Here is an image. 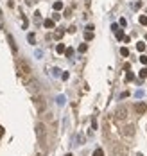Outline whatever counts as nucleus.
<instances>
[{
    "mask_svg": "<svg viewBox=\"0 0 147 156\" xmlns=\"http://www.w3.org/2000/svg\"><path fill=\"white\" fill-rule=\"evenodd\" d=\"M86 50H88V45L86 43H81L79 45V52H86Z\"/></svg>",
    "mask_w": 147,
    "mask_h": 156,
    "instance_id": "nucleus-22",
    "label": "nucleus"
},
{
    "mask_svg": "<svg viewBox=\"0 0 147 156\" xmlns=\"http://www.w3.org/2000/svg\"><path fill=\"white\" fill-rule=\"evenodd\" d=\"M29 88L34 90V92H38V90H40V83H38L36 79H31V81H29Z\"/></svg>",
    "mask_w": 147,
    "mask_h": 156,
    "instance_id": "nucleus-7",
    "label": "nucleus"
},
{
    "mask_svg": "<svg viewBox=\"0 0 147 156\" xmlns=\"http://www.w3.org/2000/svg\"><path fill=\"white\" fill-rule=\"evenodd\" d=\"M140 23H142V25H147V16L145 15L140 16Z\"/></svg>",
    "mask_w": 147,
    "mask_h": 156,
    "instance_id": "nucleus-23",
    "label": "nucleus"
},
{
    "mask_svg": "<svg viewBox=\"0 0 147 156\" xmlns=\"http://www.w3.org/2000/svg\"><path fill=\"white\" fill-rule=\"evenodd\" d=\"M61 9H63V2H59V0L54 2V11H61Z\"/></svg>",
    "mask_w": 147,
    "mask_h": 156,
    "instance_id": "nucleus-14",
    "label": "nucleus"
},
{
    "mask_svg": "<svg viewBox=\"0 0 147 156\" xmlns=\"http://www.w3.org/2000/svg\"><path fill=\"white\" fill-rule=\"evenodd\" d=\"M138 76H140L142 79H147V68H142V70L138 72Z\"/></svg>",
    "mask_w": 147,
    "mask_h": 156,
    "instance_id": "nucleus-18",
    "label": "nucleus"
},
{
    "mask_svg": "<svg viewBox=\"0 0 147 156\" xmlns=\"http://www.w3.org/2000/svg\"><path fill=\"white\" fill-rule=\"evenodd\" d=\"M120 54H122L124 58H128V56H129V50H128L126 47H122V48H120Z\"/></svg>",
    "mask_w": 147,
    "mask_h": 156,
    "instance_id": "nucleus-19",
    "label": "nucleus"
},
{
    "mask_svg": "<svg viewBox=\"0 0 147 156\" xmlns=\"http://www.w3.org/2000/svg\"><path fill=\"white\" fill-rule=\"evenodd\" d=\"M84 40H86V41L93 40V32H92V31H86V32H84Z\"/></svg>",
    "mask_w": 147,
    "mask_h": 156,
    "instance_id": "nucleus-15",
    "label": "nucleus"
},
{
    "mask_svg": "<svg viewBox=\"0 0 147 156\" xmlns=\"http://www.w3.org/2000/svg\"><path fill=\"white\" fill-rule=\"evenodd\" d=\"M65 54H66V58H72V56H74V48H66Z\"/></svg>",
    "mask_w": 147,
    "mask_h": 156,
    "instance_id": "nucleus-21",
    "label": "nucleus"
},
{
    "mask_svg": "<svg viewBox=\"0 0 147 156\" xmlns=\"http://www.w3.org/2000/svg\"><path fill=\"white\" fill-rule=\"evenodd\" d=\"M115 36H117V40H124V38H126L122 29H117V31H115Z\"/></svg>",
    "mask_w": 147,
    "mask_h": 156,
    "instance_id": "nucleus-13",
    "label": "nucleus"
},
{
    "mask_svg": "<svg viewBox=\"0 0 147 156\" xmlns=\"http://www.w3.org/2000/svg\"><path fill=\"white\" fill-rule=\"evenodd\" d=\"M122 133H124L126 136H133V135H135V126H131V124H129V126H126Z\"/></svg>",
    "mask_w": 147,
    "mask_h": 156,
    "instance_id": "nucleus-6",
    "label": "nucleus"
},
{
    "mask_svg": "<svg viewBox=\"0 0 147 156\" xmlns=\"http://www.w3.org/2000/svg\"><path fill=\"white\" fill-rule=\"evenodd\" d=\"M115 154H117V156H126V147L117 145V147H115Z\"/></svg>",
    "mask_w": 147,
    "mask_h": 156,
    "instance_id": "nucleus-8",
    "label": "nucleus"
},
{
    "mask_svg": "<svg viewBox=\"0 0 147 156\" xmlns=\"http://www.w3.org/2000/svg\"><path fill=\"white\" fill-rule=\"evenodd\" d=\"M140 63H142V65H147V56H145V54H142V56H140Z\"/></svg>",
    "mask_w": 147,
    "mask_h": 156,
    "instance_id": "nucleus-24",
    "label": "nucleus"
},
{
    "mask_svg": "<svg viewBox=\"0 0 147 156\" xmlns=\"http://www.w3.org/2000/svg\"><path fill=\"white\" fill-rule=\"evenodd\" d=\"M136 156H142V154H136Z\"/></svg>",
    "mask_w": 147,
    "mask_h": 156,
    "instance_id": "nucleus-31",
    "label": "nucleus"
},
{
    "mask_svg": "<svg viewBox=\"0 0 147 156\" xmlns=\"http://www.w3.org/2000/svg\"><path fill=\"white\" fill-rule=\"evenodd\" d=\"M34 104H36L38 113H43V111L47 109V102H45V99H43V97H34Z\"/></svg>",
    "mask_w": 147,
    "mask_h": 156,
    "instance_id": "nucleus-3",
    "label": "nucleus"
},
{
    "mask_svg": "<svg viewBox=\"0 0 147 156\" xmlns=\"http://www.w3.org/2000/svg\"><path fill=\"white\" fill-rule=\"evenodd\" d=\"M63 34H65L63 29H58V31L54 32V38H56V40H61V38H63Z\"/></svg>",
    "mask_w": 147,
    "mask_h": 156,
    "instance_id": "nucleus-12",
    "label": "nucleus"
},
{
    "mask_svg": "<svg viewBox=\"0 0 147 156\" xmlns=\"http://www.w3.org/2000/svg\"><path fill=\"white\" fill-rule=\"evenodd\" d=\"M136 48H138V52H144V50H145V43H144V41H138V43H136Z\"/></svg>",
    "mask_w": 147,
    "mask_h": 156,
    "instance_id": "nucleus-16",
    "label": "nucleus"
},
{
    "mask_svg": "<svg viewBox=\"0 0 147 156\" xmlns=\"http://www.w3.org/2000/svg\"><path fill=\"white\" fill-rule=\"evenodd\" d=\"M43 25H45L47 29H54V20H52V18H47V20L43 22Z\"/></svg>",
    "mask_w": 147,
    "mask_h": 156,
    "instance_id": "nucleus-10",
    "label": "nucleus"
},
{
    "mask_svg": "<svg viewBox=\"0 0 147 156\" xmlns=\"http://www.w3.org/2000/svg\"><path fill=\"white\" fill-rule=\"evenodd\" d=\"M115 115H117V119H126V117H128V109L120 106V108L115 111Z\"/></svg>",
    "mask_w": 147,
    "mask_h": 156,
    "instance_id": "nucleus-5",
    "label": "nucleus"
},
{
    "mask_svg": "<svg viewBox=\"0 0 147 156\" xmlns=\"http://www.w3.org/2000/svg\"><path fill=\"white\" fill-rule=\"evenodd\" d=\"M120 25H122V27H126V25H128V22H126V18H120Z\"/></svg>",
    "mask_w": 147,
    "mask_h": 156,
    "instance_id": "nucleus-27",
    "label": "nucleus"
},
{
    "mask_svg": "<svg viewBox=\"0 0 147 156\" xmlns=\"http://www.w3.org/2000/svg\"><path fill=\"white\" fill-rule=\"evenodd\" d=\"M135 109H136L138 115H144V113H147V104L145 102H138V104L135 106Z\"/></svg>",
    "mask_w": 147,
    "mask_h": 156,
    "instance_id": "nucleus-4",
    "label": "nucleus"
},
{
    "mask_svg": "<svg viewBox=\"0 0 147 156\" xmlns=\"http://www.w3.org/2000/svg\"><path fill=\"white\" fill-rule=\"evenodd\" d=\"M61 77H63V79L66 81V79H68V72H63V74H61Z\"/></svg>",
    "mask_w": 147,
    "mask_h": 156,
    "instance_id": "nucleus-29",
    "label": "nucleus"
},
{
    "mask_svg": "<svg viewBox=\"0 0 147 156\" xmlns=\"http://www.w3.org/2000/svg\"><path fill=\"white\" fill-rule=\"evenodd\" d=\"M126 79H128V81H133V79H135V74H133V72H128V74H126Z\"/></svg>",
    "mask_w": 147,
    "mask_h": 156,
    "instance_id": "nucleus-25",
    "label": "nucleus"
},
{
    "mask_svg": "<svg viewBox=\"0 0 147 156\" xmlns=\"http://www.w3.org/2000/svg\"><path fill=\"white\" fill-rule=\"evenodd\" d=\"M93 156H104V151L99 147V149H95V151H93Z\"/></svg>",
    "mask_w": 147,
    "mask_h": 156,
    "instance_id": "nucleus-20",
    "label": "nucleus"
},
{
    "mask_svg": "<svg viewBox=\"0 0 147 156\" xmlns=\"http://www.w3.org/2000/svg\"><path fill=\"white\" fill-rule=\"evenodd\" d=\"M36 135H38V140H40V144L45 147L47 145V127H45V124H40L36 126Z\"/></svg>",
    "mask_w": 147,
    "mask_h": 156,
    "instance_id": "nucleus-1",
    "label": "nucleus"
},
{
    "mask_svg": "<svg viewBox=\"0 0 147 156\" xmlns=\"http://www.w3.org/2000/svg\"><path fill=\"white\" fill-rule=\"evenodd\" d=\"M66 156H72V154H70V153H68V154H66Z\"/></svg>",
    "mask_w": 147,
    "mask_h": 156,
    "instance_id": "nucleus-30",
    "label": "nucleus"
},
{
    "mask_svg": "<svg viewBox=\"0 0 147 156\" xmlns=\"http://www.w3.org/2000/svg\"><path fill=\"white\" fill-rule=\"evenodd\" d=\"M27 25H29V20H27V18L23 16V29H27Z\"/></svg>",
    "mask_w": 147,
    "mask_h": 156,
    "instance_id": "nucleus-28",
    "label": "nucleus"
},
{
    "mask_svg": "<svg viewBox=\"0 0 147 156\" xmlns=\"http://www.w3.org/2000/svg\"><path fill=\"white\" fill-rule=\"evenodd\" d=\"M18 72H20L22 76H25V77H27L33 70H31V65L25 61V59H20V61H18Z\"/></svg>",
    "mask_w": 147,
    "mask_h": 156,
    "instance_id": "nucleus-2",
    "label": "nucleus"
},
{
    "mask_svg": "<svg viewBox=\"0 0 147 156\" xmlns=\"http://www.w3.org/2000/svg\"><path fill=\"white\" fill-rule=\"evenodd\" d=\"M27 41H29L31 45L36 43V36H34V32H29V34H27Z\"/></svg>",
    "mask_w": 147,
    "mask_h": 156,
    "instance_id": "nucleus-11",
    "label": "nucleus"
},
{
    "mask_svg": "<svg viewBox=\"0 0 147 156\" xmlns=\"http://www.w3.org/2000/svg\"><path fill=\"white\" fill-rule=\"evenodd\" d=\"M59 18H61V15H58V13H54V15H52V20H54V22H56V20H59Z\"/></svg>",
    "mask_w": 147,
    "mask_h": 156,
    "instance_id": "nucleus-26",
    "label": "nucleus"
},
{
    "mask_svg": "<svg viewBox=\"0 0 147 156\" xmlns=\"http://www.w3.org/2000/svg\"><path fill=\"white\" fill-rule=\"evenodd\" d=\"M7 40H9V43H11V48H13V52L16 54V52H18V47H16V43H15V38H13L11 34H7Z\"/></svg>",
    "mask_w": 147,
    "mask_h": 156,
    "instance_id": "nucleus-9",
    "label": "nucleus"
},
{
    "mask_svg": "<svg viewBox=\"0 0 147 156\" xmlns=\"http://www.w3.org/2000/svg\"><path fill=\"white\" fill-rule=\"evenodd\" d=\"M65 50H66V48H65V45H63V43H59V45L56 47V52H58V54H63Z\"/></svg>",
    "mask_w": 147,
    "mask_h": 156,
    "instance_id": "nucleus-17",
    "label": "nucleus"
}]
</instances>
